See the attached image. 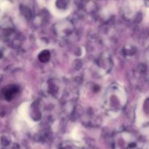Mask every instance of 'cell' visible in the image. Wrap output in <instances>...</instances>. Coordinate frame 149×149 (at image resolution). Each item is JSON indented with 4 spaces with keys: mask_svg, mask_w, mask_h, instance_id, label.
<instances>
[{
    "mask_svg": "<svg viewBox=\"0 0 149 149\" xmlns=\"http://www.w3.org/2000/svg\"><path fill=\"white\" fill-rule=\"evenodd\" d=\"M49 53L47 52V51H44L43 52H42V53L40 54V55H39V59H42V58H44L45 59H44V62L45 61H47L48 59H49Z\"/></svg>",
    "mask_w": 149,
    "mask_h": 149,
    "instance_id": "1",
    "label": "cell"
}]
</instances>
